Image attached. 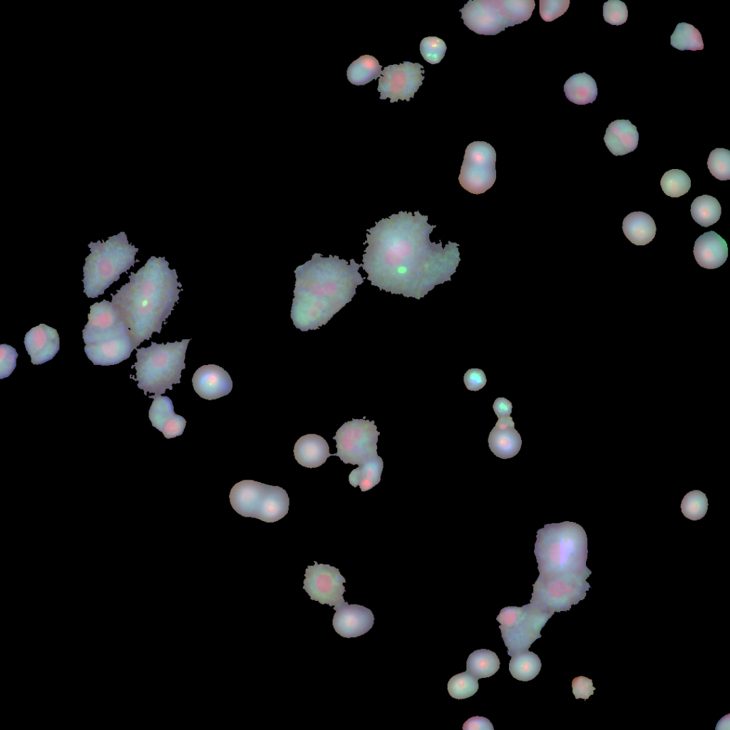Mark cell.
Returning <instances> with one entry per match:
<instances>
[{
	"label": "cell",
	"mask_w": 730,
	"mask_h": 730,
	"mask_svg": "<svg viewBox=\"0 0 730 730\" xmlns=\"http://www.w3.org/2000/svg\"><path fill=\"white\" fill-rule=\"evenodd\" d=\"M428 219L418 211H400L366 230L361 267L371 285L420 299L436 285L451 281L461 260L460 245L431 242L429 235L436 225Z\"/></svg>",
	"instance_id": "cell-1"
},
{
	"label": "cell",
	"mask_w": 730,
	"mask_h": 730,
	"mask_svg": "<svg viewBox=\"0 0 730 730\" xmlns=\"http://www.w3.org/2000/svg\"><path fill=\"white\" fill-rule=\"evenodd\" d=\"M361 267L354 259L348 264L336 255L324 257L319 253L297 267L291 309L295 327L302 331L316 330L350 302L357 286L364 282Z\"/></svg>",
	"instance_id": "cell-2"
},
{
	"label": "cell",
	"mask_w": 730,
	"mask_h": 730,
	"mask_svg": "<svg viewBox=\"0 0 730 730\" xmlns=\"http://www.w3.org/2000/svg\"><path fill=\"white\" fill-rule=\"evenodd\" d=\"M181 287L176 270L169 267L165 258L151 256L136 273H130L128 283L111 294V302L126 324L135 349L153 332H161L179 300Z\"/></svg>",
	"instance_id": "cell-3"
},
{
	"label": "cell",
	"mask_w": 730,
	"mask_h": 730,
	"mask_svg": "<svg viewBox=\"0 0 730 730\" xmlns=\"http://www.w3.org/2000/svg\"><path fill=\"white\" fill-rule=\"evenodd\" d=\"M534 553L540 574L572 575L587 578V538L573 522L547 524L537 532Z\"/></svg>",
	"instance_id": "cell-4"
},
{
	"label": "cell",
	"mask_w": 730,
	"mask_h": 730,
	"mask_svg": "<svg viewBox=\"0 0 730 730\" xmlns=\"http://www.w3.org/2000/svg\"><path fill=\"white\" fill-rule=\"evenodd\" d=\"M83 330L84 351L94 365H115L135 349L128 329L111 302L103 299L90 307Z\"/></svg>",
	"instance_id": "cell-5"
},
{
	"label": "cell",
	"mask_w": 730,
	"mask_h": 730,
	"mask_svg": "<svg viewBox=\"0 0 730 730\" xmlns=\"http://www.w3.org/2000/svg\"><path fill=\"white\" fill-rule=\"evenodd\" d=\"M91 253L85 259L83 267V292L88 298L104 293L120 275L133 267L139 249L130 244L125 232L110 236L106 241L91 242Z\"/></svg>",
	"instance_id": "cell-6"
},
{
	"label": "cell",
	"mask_w": 730,
	"mask_h": 730,
	"mask_svg": "<svg viewBox=\"0 0 730 730\" xmlns=\"http://www.w3.org/2000/svg\"><path fill=\"white\" fill-rule=\"evenodd\" d=\"M190 341L182 339L166 344L152 341L148 347L135 349L137 361L132 366L136 370L134 380L145 395H161L167 389L172 390L173 384L180 383Z\"/></svg>",
	"instance_id": "cell-7"
},
{
	"label": "cell",
	"mask_w": 730,
	"mask_h": 730,
	"mask_svg": "<svg viewBox=\"0 0 730 730\" xmlns=\"http://www.w3.org/2000/svg\"><path fill=\"white\" fill-rule=\"evenodd\" d=\"M534 0H470L459 10L464 24L480 35H496L528 21Z\"/></svg>",
	"instance_id": "cell-8"
},
{
	"label": "cell",
	"mask_w": 730,
	"mask_h": 730,
	"mask_svg": "<svg viewBox=\"0 0 730 730\" xmlns=\"http://www.w3.org/2000/svg\"><path fill=\"white\" fill-rule=\"evenodd\" d=\"M586 579L572 575L540 574L533 585L530 602L552 613L568 611L585 598L590 587Z\"/></svg>",
	"instance_id": "cell-9"
},
{
	"label": "cell",
	"mask_w": 730,
	"mask_h": 730,
	"mask_svg": "<svg viewBox=\"0 0 730 730\" xmlns=\"http://www.w3.org/2000/svg\"><path fill=\"white\" fill-rule=\"evenodd\" d=\"M380 433L374 421L353 418L345 422L333 437L336 442V453L344 463L360 465L377 454Z\"/></svg>",
	"instance_id": "cell-10"
},
{
	"label": "cell",
	"mask_w": 730,
	"mask_h": 730,
	"mask_svg": "<svg viewBox=\"0 0 730 730\" xmlns=\"http://www.w3.org/2000/svg\"><path fill=\"white\" fill-rule=\"evenodd\" d=\"M496 153L485 141H474L466 148L458 181L472 194H482L490 189L496 180Z\"/></svg>",
	"instance_id": "cell-11"
},
{
	"label": "cell",
	"mask_w": 730,
	"mask_h": 730,
	"mask_svg": "<svg viewBox=\"0 0 730 730\" xmlns=\"http://www.w3.org/2000/svg\"><path fill=\"white\" fill-rule=\"evenodd\" d=\"M424 67L418 63L403 61L384 68L379 78L380 99L390 98V103L409 101L423 84Z\"/></svg>",
	"instance_id": "cell-12"
},
{
	"label": "cell",
	"mask_w": 730,
	"mask_h": 730,
	"mask_svg": "<svg viewBox=\"0 0 730 730\" xmlns=\"http://www.w3.org/2000/svg\"><path fill=\"white\" fill-rule=\"evenodd\" d=\"M520 617L511 626H499L508 654L528 650L531 644L541 637L540 630L554 613L545 610L530 602L523 606Z\"/></svg>",
	"instance_id": "cell-13"
},
{
	"label": "cell",
	"mask_w": 730,
	"mask_h": 730,
	"mask_svg": "<svg viewBox=\"0 0 730 730\" xmlns=\"http://www.w3.org/2000/svg\"><path fill=\"white\" fill-rule=\"evenodd\" d=\"M304 576L303 589L311 600L330 607H338L345 603L343 583L346 580L338 568L328 564H318L314 561V565L307 566Z\"/></svg>",
	"instance_id": "cell-14"
},
{
	"label": "cell",
	"mask_w": 730,
	"mask_h": 730,
	"mask_svg": "<svg viewBox=\"0 0 730 730\" xmlns=\"http://www.w3.org/2000/svg\"><path fill=\"white\" fill-rule=\"evenodd\" d=\"M271 485L252 480L237 483L230 492L232 508L240 515L261 519Z\"/></svg>",
	"instance_id": "cell-15"
},
{
	"label": "cell",
	"mask_w": 730,
	"mask_h": 730,
	"mask_svg": "<svg viewBox=\"0 0 730 730\" xmlns=\"http://www.w3.org/2000/svg\"><path fill=\"white\" fill-rule=\"evenodd\" d=\"M336 612L332 625L336 633L343 637H357L368 632L373 627L374 617L371 610L346 602L334 607Z\"/></svg>",
	"instance_id": "cell-16"
},
{
	"label": "cell",
	"mask_w": 730,
	"mask_h": 730,
	"mask_svg": "<svg viewBox=\"0 0 730 730\" xmlns=\"http://www.w3.org/2000/svg\"><path fill=\"white\" fill-rule=\"evenodd\" d=\"M195 391L202 399L215 400L227 396L232 389L230 374L222 367L203 365L198 368L192 379Z\"/></svg>",
	"instance_id": "cell-17"
},
{
	"label": "cell",
	"mask_w": 730,
	"mask_h": 730,
	"mask_svg": "<svg viewBox=\"0 0 730 730\" xmlns=\"http://www.w3.org/2000/svg\"><path fill=\"white\" fill-rule=\"evenodd\" d=\"M25 348L34 365L52 359L60 349L57 330L45 324L31 328L24 337Z\"/></svg>",
	"instance_id": "cell-18"
},
{
	"label": "cell",
	"mask_w": 730,
	"mask_h": 730,
	"mask_svg": "<svg viewBox=\"0 0 730 730\" xmlns=\"http://www.w3.org/2000/svg\"><path fill=\"white\" fill-rule=\"evenodd\" d=\"M153 399L148 412L152 426L163 433L166 438L181 436L186 426V420L174 411L172 400L166 396H149Z\"/></svg>",
	"instance_id": "cell-19"
},
{
	"label": "cell",
	"mask_w": 730,
	"mask_h": 730,
	"mask_svg": "<svg viewBox=\"0 0 730 730\" xmlns=\"http://www.w3.org/2000/svg\"><path fill=\"white\" fill-rule=\"evenodd\" d=\"M522 439L515 428L510 416L498 418L488 436V446L493 454L502 459L516 456L520 450Z\"/></svg>",
	"instance_id": "cell-20"
},
{
	"label": "cell",
	"mask_w": 730,
	"mask_h": 730,
	"mask_svg": "<svg viewBox=\"0 0 730 730\" xmlns=\"http://www.w3.org/2000/svg\"><path fill=\"white\" fill-rule=\"evenodd\" d=\"M693 253L698 264L706 269L721 267L728 257L726 241L714 231L700 235L695 241Z\"/></svg>",
	"instance_id": "cell-21"
},
{
	"label": "cell",
	"mask_w": 730,
	"mask_h": 730,
	"mask_svg": "<svg viewBox=\"0 0 730 730\" xmlns=\"http://www.w3.org/2000/svg\"><path fill=\"white\" fill-rule=\"evenodd\" d=\"M604 141L614 155H624L637 148L639 133L637 127L629 120H615L607 128Z\"/></svg>",
	"instance_id": "cell-22"
},
{
	"label": "cell",
	"mask_w": 730,
	"mask_h": 730,
	"mask_svg": "<svg viewBox=\"0 0 730 730\" xmlns=\"http://www.w3.org/2000/svg\"><path fill=\"white\" fill-rule=\"evenodd\" d=\"M293 452L298 463L309 468L321 466L331 456L327 441L317 434L301 436L295 443Z\"/></svg>",
	"instance_id": "cell-23"
},
{
	"label": "cell",
	"mask_w": 730,
	"mask_h": 730,
	"mask_svg": "<svg viewBox=\"0 0 730 730\" xmlns=\"http://www.w3.org/2000/svg\"><path fill=\"white\" fill-rule=\"evenodd\" d=\"M622 230L632 244L645 245L654 239L657 227L649 215L644 212H632L624 218Z\"/></svg>",
	"instance_id": "cell-24"
},
{
	"label": "cell",
	"mask_w": 730,
	"mask_h": 730,
	"mask_svg": "<svg viewBox=\"0 0 730 730\" xmlns=\"http://www.w3.org/2000/svg\"><path fill=\"white\" fill-rule=\"evenodd\" d=\"M567 98L577 105L592 103L597 96V88L595 79L583 72L570 76L564 85Z\"/></svg>",
	"instance_id": "cell-25"
},
{
	"label": "cell",
	"mask_w": 730,
	"mask_h": 730,
	"mask_svg": "<svg viewBox=\"0 0 730 730\" xmlns=\"http://www.w3.org/2000/svg\"><path fill=\"white\" fill-rule=\"evenodd\" d=\"M383 468L382 458L378 455L373 456L350 473L349 482L354 488L359 485L361 491L369 490L380 482Z\"/></svg>",
	"instance_id": "cell-26"
},
{
	"label": "cell",
	"mask_w": 730,
	"mask_h": 730,
	"mask_svg": "<svg viewBox=\"0 0 730 730\" xmlns=\"http://www.w3.org/2000/svg\"><path fill=\"white\" fill-rule=\"evenodd\" d=\"M382 66L373 56L364 55L354 61L348 67L346 76L355 86H364L380 78Z\"/></svg>",
	"instance_id": "cell-27"
},
{
	"label": "cell",
	"mask_w": 730,
	"mask_h": 730,
	"mask_svg": "<svg viewBox=\"0 0 730 730\" xmlns=\"http://www.w3.org/2000/svg\"><path fill=\"white\" fill-rule=\"evenodd\" d=\"M500 664L499 658L495 652L480 649L468 656L466 661V672L478 679L487 678L498 672Z\"/></svg>",
	"instance_id": "cell-28"
},
{
	"label": "cell",
	"mask_w": 730,
	"mask_h": 730,
	"mask_svg": "<svg viewBox=\"0 0 730 730\" xmlns=\"http://www.w3.org/2000/svg\"><path fill=\"white\" fill-rule=\"evenodd\" d=\"M541 666L539 657L533 652L526 650L511 657L509 671L517 680L528 682L539 674Z\"/></svg>",
	"instance_id": "cell-29"
},
{
	"label": "cell",
	"mask_w": 730,
	"mask_h": 730,
	"mask_svg": "<svg viewBox=\"0 0 730 730\" xmlns=\"http://www.w3.org/2000/svg\"><path fill=\"white\" fill-rule=\"evenodd\" d=\"M690 210L693 220L704 227L716 223L721 214V207L719 201L708 195L696 197L691 205Z\"/></svg>",
	"instance_id": "cell-30"
},
{
	"label": "cell",
	"mask_w": 730,
	"mask_h": 730,
	"mask_svg": "<svg viewBox=\"0 0 730 730\" xmlns=\"http://www.w3.org/2000/svg\"><path fill=\"white\" fill-rule=\"evenodd\" d=\"M670 39L671 45L680 51L704 49L701 33L693 25L685 22L677 25Z\"/></svg>",
	"instance_id": "cell-31"
},
{
	"label": "cell",
	"mask_w": 730,
	"mask_h": 730,
	"mask_svg": "<svg viewBox=\"0 0 730 730\" xmlns=\"http://www.w3.org/2000/svg\"><path fill=\"white\" fill-rule=\"evenodd\" d=\"M660 185L667 195L671 197H679L689 190L691 180L684 171L672 169L663 175L660 180Z\"/></svg>",
	"instance_id": "cell-32"
},
{
	"label": "cell",
	"mask_w": 730,
	"mask_h": 730,
	"mask_svg": "<svg viewBox=\"0 0 730 730\" xmlns=\"http://www.w3.org/2000/svg\"><path fill=\"white\" fill-rule=\"evenodd\" d=\"M478 680L466 671L456 674L448 682V692L454 699H463L471 697L478 690Z\"/></svg>",
	"instance_id": "cell-33"
},
{
	"label": "cell",
	"mask_w": 730,
	"mask_h": 730,
	"mask_svg": "<svg viewBox=\"0 0 730 730\" xmlns=\"http://www.w3.org/2000/svg\"><path fill=\"white\" fill-rule=\"evenodd\" d=\"M707 509L708 499L703 492L698 490L687 493L681 503L683 515L692 520H697L704 518Z\"/></svg>",
	"instance_id": "cell-34"
},
{
	"label": "cell",
	"mask_w": 730,
	"mask_h": 730,
	"mask_svg": "<svg viewBox=\"0 0 730 730\" xmlns=\"http://www.w3.org/2000/svg\"><path fill=\"white\" fill-rule=\"evenodd\" d=\"M707 166L711 174L719 180L730 179V151L717 148L711 151Z\"/></svg>",
	"instance_id": "cell-35"
},
{
	"label": "cell",
	"mask_w": 730,
	"mask_h": 730,
	"mask_svg": "<svg viewBox=\"0 0 730 730\" xmlns=\"http://www.w3.org/2000/svg\"><path fill=\"white\" fill-rule=\"evenodd\" d=\"M447 46L441 38L436 36L423 38L420 43V51L423 59L431 64H436L443 58Z\"/></svg>",
	"instance_id": "cell-36"
},
{
	"label": "cell",
	"mask_w": 730,
	"mask_h": 730,
	"mask_svg": "<svg viewBox=\"0 0 730 730\" xmlns=\"http://www.w3.org/2000/svg\"><path fill=\"white\" fill-rule=\"evenodd\" d=\"M603 17L605 21L612 25H622L628 17L626 4L620 0H609L603 4Z\"/></svg>",
	"instance_id": "cell-37"
},
{
	"label": "cell",
	"mask_w": 730,
	"mask_h": 730,
	"mask_svg": "<svg viewBox=\"0 0 730 730\" xmlns=\"http://www.w3.org/2000/svg\"><path fill=\"white\" fill-rule=\"evenodd\" d=\"M540 14L545 21H552L567 10L570 0H540Z\"/></svg>",
	"instance_id": "cell-38"
},
{
	"label": "cell",
	"mask_w": 730,
	"mask_h": 730,
	"mask_svg": "<svg viewBox=\"0 0 730 730\" xmlns=\"http://www.w3.org/2000/svg\"><path fill=\"white\" fill-rule=\"evenodd\" d=\"M19 354L8 344L0 345V379L8 377L14 370Z\"/></svg>",
	"instance_id": "cell-39"
},
{
	"label": "cell",
	"mask_w": 730,
	"mask_h": 730,
	"mask_svg": "<svg viewBox=\"0 0 730 730\" xmlns=\"http://www.w3.org/2000/svg\"><path fill=\"white\" fill-rule=\"evenodd\" d=\"M463 382L468 390L476 391L485 386L487 379L481 369H470L464 374Z\"/></svg>",
	"instance_id": "cell-40"
},
{
	"label": "cell",
	"mask_w": 730,
	"mask_h": 730,
	"mask_svg": "<svg viewBox=\"0 0 730 730\" xmlns=\"http://www.w3.org/2000/svg\"><path fill=\"white\" fill-rule=\"evenodd\" d=\"M523 607L509 606L503 607L496 620L500 624V626L508 627L513 625L522 615Z\"/></svg>",
	"instance_id": "cell-41"
},
{
	"label": "cell",
	"mask_w": 730,
	"mask_h": 730,
	"mask_svg": "<svg viewBox=\"0 0 730 730\" xmlns=\"http://www.w3.org/2000/svg\"><path fill=\"white\" fill-rule=\"evenodd\" d=\"M572 692L576 699H587L595 689L592 681L585 677H575L572 682Z\"/></svg>",
	"instance_id": "cell-42"
},
{
	"label": "cell",
	"mask_w": 730,
	"mask_h": 730,
	"mask_svg": "<svg viewBox=\"0 0 730 730\" xmlns=\"http://www.w3.org/2000/svg\"><path fill=\"white\" fill-rule=\"evenodd\" d=\"M463 730H494L490 720L483 716H472L463 725Z\"/></svg>",
	"instance_id": "cell-43"
},
{
	"label": "cell",
	"mask_w": 730,
	"mask_h": 730,
	"mask_svg": "<svg viewBox=\"0 0 730 730\" xmlns=\"http://www.w3.org/2000/svg\"><path fill=\"white\" fill-rule=\"evenodd\" d=\"M512 403L510 401L503 397L497 398L493 405V408L498 418L510 416L512 413Z\"/></svg>",
	"instance_id": "cell-44"
}]
</instances>
